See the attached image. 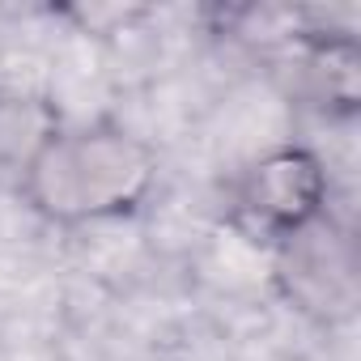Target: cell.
I'll return each instance as SVG.
<instances>
[{
  "label": "cell",
  "mask_w": 361,
  "mask_h": 361,
  "mask_svg": "<svg viewBox=\"0 0 361 361\" xmlns=\"http://www.w3.org/2000/svg\"><path fill=\"white\" fill-rule=\"evenodd\" d=\"M64 128L51 98L18 85H0V188H22V178Z\"/></svg>",
  "instance_id": "277c9868"
},
{
  "label": "cell",
  "mask_w": 361,
  "mask_h": 361,
  "mask_svg": "<svg viewBox=\"0 0 361 361\" xmlns=\"http://www.w3.org/2000/svg\"><path fill=\"white\" fill-rule=\"evenodd\" d=\"M331 178L314 149L276 145L230 178V226L251 243H285L327 213Z\"/></svg>",
  "instance_id": "7a4b0ae2"
},
{
  "label": "cell",
  "mask_w": 361,
  "mask_h": 361,
  "mask_svg": "<svg viewBox=\"0 0 361 361\" xmlns=\"http://www.w3.org/2000/svg\"><path fill=\"white\" fill-rule=\"evenodd\" d=\"M157 149L123 123H64L39 153L18 196L51 226H98L132 217L157 188Z\"/></svg>",
  "instance_id": "6da1fadb"
},
{
  "label": "cell",
  "mask_w": 361,
  "mask_h": 361,
  "mask_svg": "<svg viewBox=\"0 0 361 361\" xmlns=\"http://www.w3.org/2000/svg\"><path fill=\"white\" fill-rule=\"evenodd\" d=\"M272 276L285 302L319 323H336L353 314L357 302V251L348 230H340L327 213L298 230L293 238L272 247Z\"/></svg>",
  "instance_id": "3957f363"
}]
</instances>
